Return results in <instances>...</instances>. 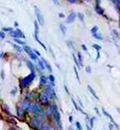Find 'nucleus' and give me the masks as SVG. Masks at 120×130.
<instances>
[{"mask_svg":"<svg viewBox=\"0 0 120 130\" xmlns=\"http://www.w3.org/2000/svg\"><path fill=\"white\" fill-rule=\"evenodd\" d=\"M36 41H37V42H38V43H39L40 45L42 46V47H43V48H44V49H45V50H47V47H46V46H45V44H43V42H41V41H40V40H39V38L37 39V40H36Z\"/></svg>","mask_w":120,"mask_h":130,"instance_id":"obj_34","label":"nucleus"},{"mask_svg":"<svg viewBox=\"0 0 120 130\" xmlns=\"http://www.w3.org/2000/svg\"><path fill=\"white\" fill-rule=\"evenodd\" d=\"M28 55H29V57H30L31 60H38V59H37V56H38V55H37V54H35L34 52L29 53Z\"/></svg>","mask_w":120,"mask_h":130,"instance_id":"obj_21","label":"nucleus"},{"mask_svg":"<svg viewBox=\"0 0 120 130\" xmlns=\"http://www.w3.org/2000/svg\"><path fill=\"white\" fill-rule=\"evenodd\" d=\"M3 110H4V111L7 112L9 116H11V111H10V110H9V108H8L7 105H3Z\"/></svg>","mask_w":120,"mask_h":130,"instance_id":"obj_22","label":"nucleus"},{"mask_svg":"<svg viewBox=\"0 0 120 130\" xmlns=\"http://www.w3.org/2000/svg\"><path fill=\"white\" fill-rule=\"evenodd\" d=\"M81 47H82V49L85 51V52L87 53V54H89V52H88V49H87V47H86V45H84V44H82L81 45Z\"/></svg>","mask_w":120,"mask_h":130,"instance_id":"obj_38","label":"nucleus"},{"mask_svg":"<svg viewBox=\"0 0 120 130\" xmlns=\"http://www.w3.org/2000/svg\"><path fill=\"white\" fill-rule=\"evenodd\" d=\"M65 89H66V91H67V94H69V92H68V90H67V86H65Z\"/></svg>","mask_w":120,"mask_h":130,"instance_id":"obj_51","label":"nucleus"},{"mask_svg":"<svg viewBox=\"0 0 120 130\" xmlns=\"http://www.w3.org/2000/svg\"><path fill=\"white\" fill-rule=\"evenodd\" d=\"M16 91H17V89L15 88V89H13V90H12V92H11V94H12V95H16Z\"/></svg>","mask_w":120,"mask_h":130,"instance_id":"obj_44","label":"nucleus"},{"mask_svg":"<svg viewBox=\"0 0 120 130\" xmlns=\"http://www.w3.org/2000/svg\"><path fill=\"white\" fill-rule=\"evenodd\" d=\"M75 19H76V13H74V12H71V13H70L69 15H68V16H67L66 23H67V24H72V23H74Z\"/></svg>","mask_w":120,"mask_h":130,"instance_id":"obj_9","label":"nucleus"},{"mask_svg":"<svg viewBox=\"0 0 120 130\" xmlns=\"http://www.w3.org/2000/svg\"><path fill=\"white\" fill-rule=\"evenodd\" d=\"M43 62H44V64H45V66H46V69L49 71V72H52V67H51V65H50V63L47 61V60H45V59H41Z\"/></svg>","mask_w":120,"mask_h":130,"instance_id":"obj_14","label":"nucleus"},{"mask_svg":"<svg viewBox=\"0 0 120 130\" xmlns=\"http://www.w3.org/2000/svg\"><path fill=\"white\" fill-rule=\"evenodd\" d=\"M103 112H104V115H105V116H106V117H108V118H109V119H110V121H111V123H113V124H114V126H115V127H116V128H117V129H120L119 125H118V124H116V122H115V121H114L113 117H111V116H110V115H109V113H108V112H107V111H106V110H105V109H103Z\"/></svg>","mask_w":120,"mask_h":130,"instance_id":"obj_10","label":"nucleus"},{"mask_svg":"<svg viewBox=\"0 0 120 130\" xmlns=\"http://www.w3.org/2000/svg\"><path fill=\"white\" fill-rule=\"evenodd\" d=\"M59 17H60V18H64L65 15H64V14H59Z\"/></svg>","mask_w":120,"mask_h":130,"instance_id":"obj_50","label":"nucleus"},{"mask_svg":"<svg viewBox=\"0 0 120 130\" xmlns=\"http://www.w3.org/2000/svg\"><path fill=\"white\" fill-rule=\"evenodd\" d=\"M34 12H35V16L37 18V21H38L39 25L40 26H44V24H45L44 23V17H43V15L41 13V11L36 6H34Z\"/></svg>","mask_w":120,"mask_h":130,"instance_id":"obj_3","label":"nucleus"},{"mask_svg":"<svg viewBox=\"0 0 120 130\" xmlns=\"http://www.w3.org/2000/svg\"><path fill=\"white\" fill-rule=\"evenodd\" d=\"M72 58H73V61H74V63H75V65H76V67L78 68V69H81L82 67H81V65H80V63H79V61L76 59V57H75V55H72Z\"/></svg>","mask_w":120,"mask_h":130,"instance_id":"obj_17","label":"nucleus"},{"mask_svg":"<svg viewBox=\"0 0 120 130\" xmlns=\"http://www.w3.org/2000/svg\"><path fill=\"white\" fill-rule=\"evenodd\" d=\"M71 101H72V104H73L74 108H75V110H76V111H80V112H82L83 115H86L84 111H83L82 110H81V109H80V107H78V105L76 104V102L74 101V99H71Z\"/></svg>","mask_w":120,"mask_h":130,"instance_id":"obj_12","label":"nucleus"},{"mask_svg":"<svg viewBox=\"0 0 120 130\" xmlns=\"http://www.w3.org/2000/svg\"><path fill=\"white\" fill-rule=\"evenodd\" d=\"M12 46H13L14 48L18 51V52H20V53H22V52H24V49H22L21 47H19L18 45H16V44H12Z\"/></svg>","mask_w":120,"mask_h":130,"instance_id":"obj_23","label":"nucleus"},{"mask_svg":"<svg viewBox=\"0 0 120 130\" xmlns=\"http://www.w3.org/2000/svg\"><path fill=\"white\" fill-rule=\"evenodd\" d=\"M77 56H78V61H79V63H80V65H81V67H82V56H81V53H77Z\"/></svg>","mask_w":120,"mask_h":130,"instance_id":"obj_30","label":"nucleus"},{"mask_svg":"<svg viewBox=\"0 0 120 130\" xmlns=\"http://www.w3.org/2000/svg\"><path fill=\"white\" fill-rule=\"evenodd\" d=\"M50 115H52V117H53V119L57 122L58 124L61 123V115L59 111H58V109H57V107L56 106H52V107H50Z\"/></svg>","mask_w":120,"mask_h":130,"instance_id":"obj_2","label":"nucleus"},{"mask_svg":"<svg viewBox=\"0 0 120 130\" xmlns=\"http://www.w3.org/2000/svg\"><path fill=\"white\" fill-rule=\"evenodd\" d=\"M2 30L3 31H11L12 30V27H3Z\"/></svg>","mask_w":120,"mask_h":130,"instance_id":"obj_36","label":"nucleus"},{"mask_svg":"<svg viewBox=\"0 0 120 130\" xmlns=\"http://www.w3.org/2000/svg\"><path fill=\"white\" fill-rule=\"evenodd\" d=\"M111 33H112V35H113L114 37H116V38H119V35H118V32L116 31V30H111Z\"/></svg>","mask_w":120,"mask_h":130,"instance_id":"obj_31","label":"nucleus"},{"mask_svg":"<svg viewBox=\"0 0 120 130\" xmlns=\"http://www.w3.org/2000/svg\"><path fill=\"white\" fill-rule=\"evenodd\" d=\"M116 110H117V111L120 113V108H116Z\"/></svg>","mask_w":120,"mask_h":130,"instance_id":"obj_54","label":"nucleus"},{"mask_svg":"<svg viewBox=\"0 0 120 130\" xmlns=\"http://www.w3.org/2000/svg\"><path fill=\"white\" fill-rule=\"evenodd\" d=\"M49 79H50L51 82H54V81H55V76H54L53 74H50V75H49Z\"/></svg>","mask_w":120,"mask_h":130,"instance_id":"obj_37","label":"nucleus"},{"mask_svg":"<svg viewBox=\"0 0 120 130\" xmlns=\"http://www.w3.org/2000/svg\"><path fill=\"white\" fill-rule=\"evenodd\" d=\"M1 38H2V39L5 38V33H4V31H3V30H2V32H1Z\"/></svg>","mask_w":120,"mask_h":130,"instance_id":"obj_42","label":"nucleus"},{"mask_svg":"<svg viewBox=\"0 0 120 130\" xmlns=\"http://www.w3.org/2000/svg\"><path fill=\"white\" fill-rule=\"evenodd\" d=\"M44 92H45L47 95L49 96L50 99H52V98H56V93H55L54 89L52 88V86H47L46 88H45V90H44Z\"/></svg>","mask_w":120,"mask_h":130,"instance_id":"obj_8","label":"nucleus"},{"mask_svg":"<svg viewBox=\"0 0 120 130\" xmlns=\"http://www.w3.org/2000/svg\"><path fill=\"white\" fill-rule=\"evenodd\" d=\"M98 30H99V27H98L97 26H95L93 28L91 29V32H92V33H96L97 31H98Z\"/></svg>","mask_w":120,"mask_h":130,"instance_id":"obj_32","label":"nucleus"},{"mask_svg":"<svg viewBox=\"0 0 120 130\" xmlns=\"http://www.w3.org/2000/svg\"><path fill=\"white\" fill-rule=\"evenodd\" d=\"M54 1V3H55V4H58V0H53Z\"/></svg>","mask_w":120,"mask_h":130,"instance_id":"obj_53","label":"nucleus"},{"mask_svg":"<svg viewBox=\"0 0 120 130\" xmlns=\"http://www.w3.org/2000/svg\"><path fill=\"white\" fill-rule=\"evenodd\" d=\"M10 34H11V36L13 37V38H26V36H25V33L23 32L21 29L19 28H17L16 30H11L10 31Z\"/></svg>","mask_w":120,"mask_h":130,"instance_id":"obj_4","label":"nucleus"},{"mask_svg":"<svg viewBox=\"0 0 120 130\" xmlns=\"http://www.w3.org/2000/svg\"><path fill=\"white\" fill-rule=\"evenodd\" d=\"M15 41H16L17 43L21 44V45H26V42H25V41H22V40H20V39H18V38H15Z\"/></svg>","mask_w":120,"mask_h":130,"instance_id":"obj_28","label":"nucleus"},{"mask_svg":"<svg viewBox=\"0 0 120 130\" xmlns=\"http://www.w3.org/2000/svg\"><path fill=\"white\" fill-rule=\"evenodd\" d=\"M76 127H77L79 130H81V125H80V123L78 122V121H76Z\"/></svg>","mask_w":120,"mask_h":130,"instance_id":"obj_40","label":"nucleus"},{"mask_svg":"<svg viewBox=\"0 0 120 130\" xmlns=\"http://www.w3.org/2000/svg\"><path fill=\"white\" fill-rule=\"evenodd\" d=\"M27 67H28V69H30V71H31V72H34V66L30 61H27Z\"/></svg>","mask_w":120,"mask_h":130,"instance_id":"obj_20","label":"nucleus"},{"mask_svg":"<svg viewBox=\"0 0 120 130\" xmlns=\"http://www.w3.org/2000/svg\"><path fill=\"white\" fill-rule=\"evenodd\" d=\"M86 1H91V0H86Z\"/></svg>","mask_w":120,"mask_h":130,"instance_id":"obj_55","label":"nucleus"},{"mask_svg":"<svg viewBox=\"0 0 120 130\" xmlns=\"http://www.w3.org/2000/svg\"><path fill=\"white\" fill-rule=\"evenodd\" d=\"M86 72L88 73H91V69H90V67H87L86 68Z\"/></svg>","mask_w":120,"mask_h":130,"instance_id":"obj_41","label":"nucleus"},{"mask_svg":"<svg viewBox=\"0 0 120 130\" xmlns=\"http://www.w3.org/2000/svg\"><path fill=\"white\" fill-rule=\"evenodd\" d=\"M69 3H71V4H73V3H75L76 2V0H67Z\"/></svg>","mask_w":120,"mask_h":130,"instance_id":"obj_45","label":"nucleus"},{"mask_svg":"<svg viewBox=\"0 0 120 130\" xmlns=\"http://www.w3.org/2000/svg\"><path fill=\"white\" fill-rule=\"evenodd\" d=\"M47 83V78L45 77V75H41L40 76V85H46Z\"/></svg>","mask_w":120,"mask_h":130,"instance_id":"obj_15","label":"nucleus"},{"mask_svg":"<svg viewBox=\"0 0 120 130\" xmlns=\"http://www.w3.org/2000/svg\"><path fill=\"white\" fill-rule=\"evenodd\" d=\"M38 21H34V39H38V33H39V26H38Z\"/></svg>","mask_w":120,"mask_h":130,"instance_id":"obj_11","label":"nucleus"},{"mask_svg":"<svg viewBox=\"0 0 120 130\" xmlns=\"http://www.w3.org/2000/svg\"><path fill=\"white\" fill-rule=\"evenodd\" d=\"M35 78V72H31L26 77L22 78L20 80V86H21V89L23 90V89H25V88H27L28 85L30 84L32 81H33V79Z\"/></svg>","mask_w":120,"mask_h":130,"instance_id":"obj_1","label":"nucleus"},{"mask_svg":"<svg viewBox=\"0 0 120 130\" xmlns=\"http://www.w3.org/2000/svg\"><path fill=\"white\" fill-rule=\"evenodd\" d=\"M69 121H70V122H72V117H71V116L69 117Z\"/></svg>","mask_w":120,"mask_h":130,"instance_id":"obj_52","label":"nucleus"},{"mask_svg":"<svg viewBox=\"0 0 120 130\" xmlns=\"http://www.w3.org/2000/svg\"><path fill=\"white\" fill-rule=\"evenodd\" d=\"M93 36L95 37V38L97 39H100V40H103V37H102V35L101 34H98V33H93Z\"/></svg>","mask_w":120,"mask_h":130,"instance_id":"obj_27","label":"nucleus"},{"mask_svg":"<svg viewBox=\"0 0 120 130\" xmlns=\"http://www.w3.org/2000/svg\"><path fill=\"white\" fill-rule=\"evenodd\" d=\"M95 111H96V112H97V113H98V115L100 116V111H99V110H98L97 108H95Z\"/></svg>","mask_w":120,"mask_h":130,"instance_id":"obj_47","label":"nucleus"},{"mask_svg":"<svg viewBox=\"0 0 120 130\" xmlns=\"http://www.w3.org/2000/svg\"><path fill=\"white\" fill-rule=\"evenodd\" d=\"M49 96L47 95L45 92H43L42 94H40L39 95V101L40 103L42 105H45V106H47V105L49 104Z\"/></svg>","mask_w":120,"mask_h":130,"instance_id":"obj_7","label":"nucleus"},{"mask_svg":"<svg viewBox=\"0 0 120 130\" xmlns=\"http://www.w3.org/2000/svg\"><path fill=\"white\" fill-rule=\"evenodd\" d=\"M38 66H39V68L42 70V71H44V70L46 69V66H45L44 62H43L42 60H41V61H40V60H38Z\"/></svg>","mask_w":120,"mask_h":130,"instance_id":"obj_16","label":"nucleus"},{"mask_svg":"<svg viewBox=\"0 0 120 130\" xmlns=\"http://www.w3.org/2000/svg\"><path fill=\"white\" fill-rule=\"evenodd\" d=\"M60 28H61V30H62V32L64 33V34H66L67 33V29H66V26L65 25H60Z\"/></svg>","mask_w":120,"mask_h":130,"instance_id":"obj_24","label":"nucleus"},{"mask_svg":"<svg viewBox=\"0 0 120 130\" xmlns=\"http://www.w3.org/2000/svg\"><path fill=\"white\" fill-rule=\"evenodd\" d=\"M95 10H96V12H97L98 14H101V15H103V14H104V10H103L99 5H97V6L95 7Z\"/></svg>","mask_w":120,"mask_h":130,"instance_id":"obj_18","label":"nucleus"},{"mask_svg":"<svg viewBox=\"0 0 120 130\" xmlns=\"http://www.w3.org/2000/svg\"><path fill=\"white\" fill-rule=\"evenodd\" d=\"M112 1H113V3L115 4L116 9L118 10V12L120 13V0H112Z\"/></svg>","mask_w":120,"mask_h":130,"instance_id":"obj_19","label":"nucleus"},{"mask_svg":"<svg viewBox=\"0 0 120 130\" xmlns=\"http://www.w3.org/2000/svg\"><path fill=\"white\" fill-rule=\"evenodd\" d=\"M90 125H91V127H93V125H94V117L90 118Z\"/></svg>","mask_w":120,"mask_h":130,"instance_id":"obj_39","label":"nucleus"},{"mask_svg":"<svg viewBox=\"0 0 120 130\" xmlns=\"http://www.w3.org/2000/svg\"><path fill=\"white\" fill-rule=\"evenodd\" d=\"M113 125H114L113 123H112V124H109V125H108V127H109V129H112V128H113Z\"/></svg>","mask_w":120,"mask_h":130,"instance_id":"obj_46","label":"nucleus"},{"mask_svg":"<svg viewBox=\"0 0 120 130\" xmlns=\"http://www.w3.org/2000/svg\"><path fill=\"white\" fill-rule=\"evenodd\" d=\"M74 72H75V75H76L77 80L80 81V78H79V75H78V72H77V70H76V67H74Z\"/></svg>","mask_w":120,"mask_h":130,"instance_id":"obj_33","label":"nucleus"},{"mask_svg":"<svg viewBox=\"0 0 120 130\" xmlns=\"http://www.w3.org/2000/svg\"><path fill=\"white\" fill-rule=\"evenodd\" d=\"M33 52L35 53V54H37V55H38V57H40V56H41V54L39 53V51H37V50H33Z\"/></svg>","mask_w":120,"mask_h":130,"instance_id":"obj_43","label":"nucleus"},{"mask_svg":"<svg viewBox=\"0 0 120 130\" xmlns=\"http://www.w3.org/2000/svg\"><path fill=\"white\" fill-rule=\"evenodd\" d=\"M78 102H79L80 106H81V107H83V104H82V102H81V100H80L79 98H78Z\"/></svg>","mask_w":120,"mask_h":130,"instance_id":"obj_48","label":"nucleus"},{"mask_svg":"<svg viewBox=\"0 0 120 130\" xmlns=\"http://www.w3.org/2000/svg\"><path fill=\"white\" fill-rule=\"evenodd\" d=\"M30 124H31V127L34 128V129H37V128H39L40 127V117H37V116H35L31 118V120H30Z\"/></svg>","mask_w":120,"mask_h":130,"instance_id":"obj_5","label":"nucleus"},{"mask_svg":"<svg viewBox=\"0 0 120 130\" xmlns=\"http://www.w3.org/2000/svg\"><path fill=\"white\" fill-rule=\"evenodd\" d=\"M24 51L25 52H27V54H29V53H31V48L30 47H28V46L25 45V47H24Z\"/></svg>","mask_w":120,"mask_h":130,"instance_id":"obj_25","label":"nucleus"},{"mask_svg":"<svg viewBox=\"0 0 120 130\" xmlns=\"http://www.w3.org/2000/svg\"><path fill=\"white\" fill-rule=\"evenodd\" d=\"M1 77H2V79L4 78V72H3V71L1 72Z\"/></svg>","mask_w":120,"mask_h":130,"instance_id":"obj_49","label":"nucleus"},{"mask_svg":"<svg viewBox=\"0 0 120 130\" xmlns=\"http://www.w3.org/2000/svg\"><path fill=\"white\" fill-rule=\"evenodd\" d=\"M77 16H78V18L80 19V21H81L82 23H84V16H83V14L78 13V14H77Z\"/></svg>","mask_w":120,"mask_h":130,"instance_id":"obj_29","label":"nucleus"},{"mask_svg":"<svg viewBox=\"0 0 120 130\" xmlns=\"http://www.w3.org/2000/svg\"><path fill=\"white\" fill-rule=\"evenodd\" d=\"M87 88H88V90L90 91V93H91V94H92V95H93V96H94V98H95V99H97V100H99V98H98V95L96 94V92H95V90H94V89H93V88H92V87H91V86H90V85H89V86H88Z\"/></svg>","mask_w":120,"mask_h":130,"instance_id":"obj_13","label":"nucleus"},{"mask_svg":"<svg viewBox=\"0 0 120 130\" xmlns=\"http://www.w3.org/2000/svg\"><path fill=\"white\" fill-rule=\"evenodd\" d=\"M93 48H95L97 51H100L101 49H102V47L101 46H99V45H97V44H94L93 45Z\"/></svg>","mask_w":120,"mask_h":130,"instance_id":"obj_35","label":"nucleus"},{"mask_svg":"<svg viewBox=\"0 0 120 130\" xmlns=\"http://www.w3.org/2000/svg\"><path fill=\"white\" fill-rule=\"evenodd\" d=\"M27 110L30 111V112H32V113H35V115H38L40 113V111H41V109H40L39 105H29V107L27 108Z\"/></svg>","mask_w":120,"mask_h":130,"instance_id":"obj_6","label":"nucleus"},{"mask_svg":"<svg viewBox=\"0 0 120 130\" xmlns=\"http://www.w3.org/2000/svg\"><path fill=\"white\" fill-rule=\"evenodd\" d=\"M40 128H41V129H45V128H50V126L48 125L47 122H42L41 126H40Z\"/></svg>","mask_w":120,"mask_h":130,"instance_id":"obj_26","label":"nucleus"}]
</instances>
